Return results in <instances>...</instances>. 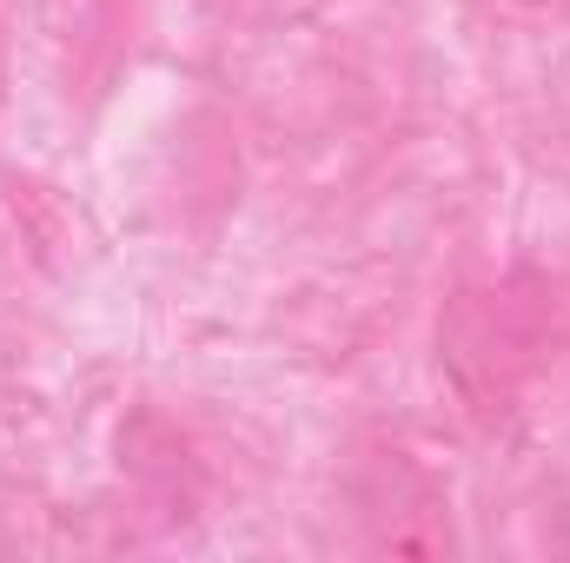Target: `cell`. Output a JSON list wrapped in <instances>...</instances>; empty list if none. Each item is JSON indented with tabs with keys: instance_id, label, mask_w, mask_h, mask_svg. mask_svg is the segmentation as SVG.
<instances>
[{
	"instance_id": "6da1fadb",
	"label": "cell",
	"mask_w": 570,
	"mask_h": 563,
	"mask_svg": "<svg viewBox=\"0 0 570 563\" xmlns=\"http://www.w3.org/2000/svg\"><path fill=\"white\" fill-rule=\"evenodd\" d=\"M544 358V298L531 285L458 292L438 325V372L471 418H504L524 372Z\"/></svg>"
},
{
	"instance_id": "7a4b0ae2",
	"label": "cell",
	"mask_w": 570,
	"mask_h": 563,
	"mask_svg": "<svg viewBox=\"0 0 570 563\" xmlns=\"http://www.w3.org/2000/svg\"><path fill=\"white\" fill-rule=\"evenodd\" d=\"M365 524H372V544L392 551V557H438V551H451V517H444L438 491L412 464H405V491H392V484L372 491Z\"/></svg>"
}]
</instances>
